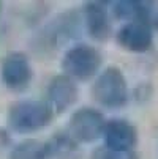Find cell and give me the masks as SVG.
I'll use <instances>...</instances> for the list:
<instances>
[{
    "mask_svg": "<svg viewBox=\"0 0 158 159\" xmlns=\"http://www.w3.org/2000/svg\"><path fill=\"white\" fill-rule=\"evenodd\" d=\"M84 38V25L79 7L55 11L43 25L29 33L26 51L36 60H52L73 43Z\"/></svg>",
    "mask_w": 158,
    "mask_h": 159,
    "instance_id": "1",
    "label": "cell"
},
{
    "mask_svg": "<svg viewBox=\"0 0 158 159\" xmlns=\"http://www.w3.org/2000/svg\"><path fill=\"white\" fill-rule=\"evenodd\" d=\"M57 115L43 99V96H19L14 98L7 110L3 125L16 135V137H38L48 131Z\"/></svg>",
    "mask_w": 158,
    "mask_h": 159,
    "instance_id": "2",
    "label": "cell"
},
{
    "mask_svg": "<svg viewBox=\"0 0 158 159\" xmlns=\"http://www.w3.org/2000/svg\"><path fill=\"white\" fill-rule=\"evenodd\" d=\"M90 104L104 113L117 115L131 104V84L125 71L117 65H106L103 71L89 84Z\"/></svg>",
    "mask_w": 158,
    "mask_h": 159,
    "instance_id": "3",
    "label": "cell"
},
{
    "mask_svg": "<svg viewBox=\"0 0 158 159\" xmlns=\"http://www.w3.org/2000/svg\"><path fill=\"white\" fill-rule=\"evenodd\" d=\"M101 46L85 38L73 43L59 57V71L81 85L90 84L106 66Z\"/></svg>",
    "mask_w": 158,
    "mask_h": 159,
    "instance_id": "4",
    "label": "cell"
},
{
    "mask_svg": "<svg viewBox=\"0 0 158 159\" xmlns=\"http://www.w3.org/2000/svg\"><path fill=\"white\" fill-rule=\"evenodd\" d=\"M36 80L35 58L26 49H11L0 57V88L19 98L26 96Z\"/></svg>",
    "mask_w": 158,
    "mask_h": 159,
    "instance_id": "5",
    "label": "cell"
},
{
    "mask_svg": "<svg viewBox=\"0 0 158 159\" xmlns=\"http://www.w3.org/2000/svg\"><path fill=\"white\" fill-rule=\"evenodd\" d=\"M108 113L98 109L93 104H79L73 112L66 115L65 129L70 132L84 148H93L101 143V135L104 131V125L108 121Z\"/></svg>",
    "mask_w": 158,
    "mask_h": 159,
    "instance_id": "6",
    "label": "cell"
},
{
    "mask_svg": "<svg viewBox=\"0 0 158 159\" xmlns=\"http://www.w3.org/2000/svg\"><path fill=\"white\" fill-rule=\"evenodd\" d=\"M79 10L82 16L85 39L98 46H103L114 39L117 22L111 13L108 0H87L79 5Z\"/></svg>",
    "mask_w": 158,
    "mask_h": 159,
    "instance_id": "7",
    "label": "cell"
},
{
    "mask_svg": "<svg viewBox=\"0 0 158 159\" xmlns=\"http://www.w3.org/2000/svg\"><path fill=\"white\" fill-rule=\"evenodd\" d=\"M41 96L57 117L68 115L79 106L81 84L59 71L46 79Z\"/></svg>",
    "mask_w": 158,
    "mask_h": 159,
    "instance_id": "8",
    "label": "cell"
},
{
    "mask_svg": "<svg viewBox=\"0 0 158 159\" xmlns=\"http://www.w3.org/2000/svg\"><path fill=\"white\" fill-rule=\"evenodd\" d=\"M156 32L149 20H134L119 24L112 43L130 55H146L155 48Z\"/></svg>",
    "mask_w": 158,
    "mask_h": 159,
    "instance_id": "9",
    "label": "cell"
},
{
    "mask_svg": "<svg viewBox=\"0 0 158 159\" xmlns=\"http://www.w3.org/2000/svg\"><path fill=\"white\" fill-rule=\"evenodd\" d=\"M141 140L139 128L123 115H109L101 135L103 147L116 151H136Z\"/></svg>",
    "mask_w": 158,
    "mask_h": 159,
    "instance_id": "10",
    "label": "cell"
},
{
    "mask_svg": "<svg viewBox=\"0 0 158 159\" xmlns=\"http://www.w3.org/2000/svg\"><path fill=\"white\" fill-rule=\"evenodd\" d=\"M109 7L117 24H125L134 20L150 22L158 3L152 0H112Z\"/></svg>",
    "mask_w": 158,
    "mask_h": 159,
    "instance_id": "11",
    "label": "cell"
},
{
    "mask_svg": "<svg viewBox=\"0 0 158 159\" xmlns=\"http://www.w3.org/2000/svg\"><path fill=\"white\" fill-rule=\"evenodd\" d=\"M46 143L49 148L51 159H85V148L70 135L65 128L52 131L48 137Z\"/></svg>",
    "mask_w": 158,
    "mask_h": 159,
    "instance_id": "12",
    "label": "cell"
},
{
    "mask_svg": "<svg viewBox=\"0 0 158 159\" xmlns=\"http://www.w3.org/2000/svg\"><path fill=\"white\" fill-rule=\"evenodd\" d=\"M5 159H51L46 139L22 137L17 139Z\"/></svg>",
    "mask_w": 158,
    "mask_h": 159,
    "instance_id": "13",
    "label": "cell"
},
{
    "mask_svg": "<svg viewBox=\"0 0 158 159\" xmlns=\"http://www.w3.org/2000/svg\"><path fill=\"white\" fill-rule=\"evenodd\" d=\"M54 13L55 11L52 10L51 2H30L21 10L19 20L21 25L29 30V33H32L40 25H43Z\"/></svg>",
    "mask_w": 158,
    "mask_h": 159,
    "instance_id": "14",
    "label": "cell"
},
{
    "mask_svg": "<svg viewBox=\"0 0 158 159\" xmlns=\"http://www.w3.org/2000/svg\"><path fill=\"white\" fill-rule=\"evenodd\" d=\"M85 159H142L139 151H116L109 150L103 145H97L90 148Z\"/></svg>",
    "mask_w": 158,
    "mask_h": 159,
    "instance_id": "15",
    "label": "cell"
},
{
    "mask_svg": "<svg viewBox=\"0 0 158 159\" xmlns=\"http://www.w3.org/2000/svg\"><path fill=\"white\" fill-rule=\"evenodd\" d=\"M155 95V87L150 80H139L131 85V104L146 106Z\"/></svg>",
    "mask_w": 158,
    "mask_h": 159,
    "instance_id": "16",
    "label": "cell"
},
{
    "mask_svg": "<svg viewBox=\"0 0 158 159\" xmlns=\"http://www.w3.org/2000/svg\"><path fill=\"white\" fill-rule=\"evenodd\" d=\"M16 140V135L10 129L5 125H0V157H7Z\"/></svg>",
    "mask_w": 158,
    "mask_h": 159,
    "instance_id": "17",
    "label": "cell"
},
{
    "mask_svg": "<svg viewBox=\"0 0 158 159\" xmlns=\"http://www.w3.org/2000/svg\"><path fill=\"white\" fill-rule=\"evenodd\" d=\"M5 17H7V3L0 2V30L5 29Z\"/></svg>",
    "mask_w": 158,
    "mask_h": 159,
    "instance_id": "18",
    "label": "cell"
},
{
    "mask_svg": "<svg viewBox=\"0 0 158 159\" xmlns=\"http://www.w3.org/2000/svg\"><path fill=\"white\" fill-rule=\"evenodd\" d=\"M150 24L153 25L155 32L158 33V7H156V10H155V13H153V16H152V20H150Z\"/></svg>",
    "mask_w": 158,
    "mask_h": 159,
    "instance_id": "19",
    "label": "cell"
},
{
    "mask_svg": "<svg viewBox=\"0 0 158 159\" xmlns=\"http://www.w3.org/2000/svg\"><path fill=\"white\" fill-rule=\"evenodd\" d=\"M156 157H158V140H156Z\"/></svg>",
    "mask_w": 158,
    "mask_h": 159,
    "instance_id": "20",
    "label": "cell"
}]
</instances>
